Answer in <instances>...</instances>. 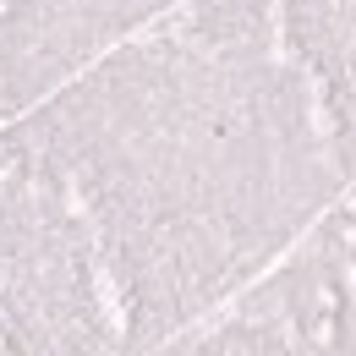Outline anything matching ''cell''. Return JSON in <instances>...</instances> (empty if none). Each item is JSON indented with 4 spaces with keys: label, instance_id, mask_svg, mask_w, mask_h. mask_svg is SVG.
<instances>
[{
    "label": "cell",
    "instance_id": "6da1fadb",
    "mask_svg": "<svg viewBox=\"0 0 356 356\" xmlns=\"http://www.w3.org/2000/svg\"><path fill=\"white\" fill-rule=\"evenodd\" d=\"M186 0H0V115L44 99Z\"/></svg>",
    "mask_w": 356,
    "mask_h": 356
}]
</instances>
